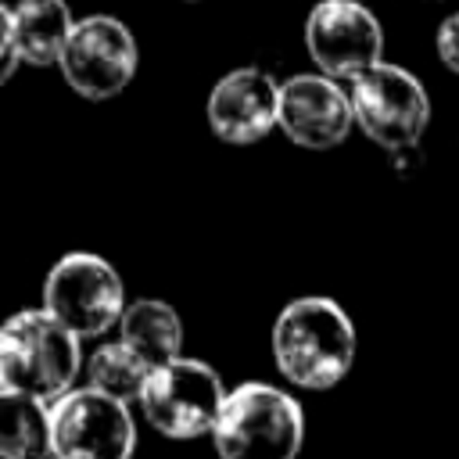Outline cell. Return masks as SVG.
I'll return each instance as SVG.
<instances>
[{
    "label": "cell",
    "instance_id": "6da1fadb",
    "mask_svg": "<svg viewBox=\"0 0 459 459\" xmlns=\"http://www.w3.org/2000/svg\"><path fill=\"white\" fill-rule=\"evenodd\" d=\"M273 359L294 387L326 391L351 369L355 326L333 298H294L273 323Z\"/></svg>",
    "mask_w": 459,
    "mask_h": 459
},
{
    "label": "cell",
    "instance_id": "7a4b0ae2",
    "mask_svg": "<svg viewBox=\"0 0 459 459\" xmlns=\"http://www.w3.org/2000/svg\"><path fill=\"white\" fill-rule=\"evenodd\" d=\"M82 355L79 337L47 308H22L0 330V384L4 391L54 405L72 391Z\"/></svg>",
    "mask_w": 459,
    "mask_h": 459
},
{
    "label": "cell",
    "instance_id": "3957f363",
    "mask_svg": "<svg viewBox=\"0 0 459 459\" xmlns=\"http://www.w3.org/2000/svg\"><path fill=\"white\" fill-rule=\"evenodd\" d=\"M212 441L219 459H298L305 416L283 387L247 380L226 394Z\"/></svg>",
    "mask_w": 459,
    "mask_h": 459
},
{
    "label": "cell",
    "instance_id": "277c9868",
    "mask_svg": "<svg viewBox=\"0 0 459 459\" xmlns=\"http://www.w3.org/2000/svg\"><path fill=\"white\" fill-rule=\"evenodd\" d=\"M43 308L75 337H100L126 312V290L115 265L90 251H72L54 262L43 283Z\"/></svg>",
    "mask_w": 459,
    "mask_h": 459
},
{
    "label": "cell",
    "instance_id": "5b68a950",
    "mask_svg": "<svg viewBox=\"0 0 459 459\" xmlns=\"http://www.w3.org/2000/svg\"><path fill=\"white\" fill-rule=\"evenodd\" d=\"M226 387L219 373L201 359H176L151 373L140 405L154 430L165 437H201L212 434L226 405Z\"/></svg>",
    "mask_w": 459,
    "mask_h": 459
},
{
    "label": "cell",
    "instance_id": "8992f818",
    "mask_svg": "<svg viewBox=\"0 0 459 459\" xmlns=\"http://www.w3.org/2000/svg\"><path fill=\"white\" fill-rule=\"evenodd\" d=\"M355 126L387 151L412 147L430 122V97L423 82L398 65H373L351 82Z\"/></svg>",
    "mask_w": 459,
    "mask_h": 459
},
{
    "label": "cell",
    "instance_id": "52a82bcc",
    "mask_svg": "<svg viewBox=\"0 0 459 459\" xmlns=\"http://www.w3.org/2000/svg\"><path fill=\"white\" fill-rule=\"evenodd\" d=\"M133 445L129 409L93 387H72L50 405V459H129Z\"/></svg>",
    "mask_w": 459,
    "mask_h": 459
},
{
    "label": "cell",
    "instance_id": "ba28073f",
    "mask_svg": "<svg viewBox=\"0 0 459 459\" xmlns=\"http://www.w3.org/2000/svg\"><path fill=\"white\" fill-rule=\"evenodd\" d=\"M305 47L323 75L355 82L380 65L384 29L359 0H319L305 22Z\"/></svg>",
    "mask_w": 459,
    "mask_h": 459
},
{
    "label": "cell",
    "instance_id": "9c48e42d",
    "mask_svg": "<svg viewBox=\"0 0 459 459\" xmlns=\"http://www.w3.org/2000/svg\"><path fill=\"white\" fill-rule=\"evenodd\" d=\"M136 72V39L111 14H90L75 22V32L61 54L65 82L86 100H108L129 86Z\"/></svg>",
    "mask_w": 459,
    "mask_h": 459
},
{
    "label": "cell",
    "instance_id": "30bf717a",
    "mask_svg": "<svg viewBox=\"0 0 459 459\" xmlns=\"http://www.w3.org/2000/svg\"><path fill=\"white\" fill-rule=\"evenodd\" d=\"M355 122L351 93L330 75H294L280 82V129L308 151L337 147Z\"/></svg>",
    "mask_w": 459,
    "mask_h": 459
},
{
    "label": "cell",
    "instance_id": "8fae6325",
    "mask_svg": "<svg viewBox=\"0 0 459 459\" xmlns=\"http://www.w3.org/2000/svg\"><path fill=\"white\" fill-rule=\"evenodd\" d=\"M208 126L226 143H255L280 126V82L262 68H233L208 93Z\"/></svg>",
    "mask_w": 459,
    "mask_h": 459
},
{
    "label": "cell",
    "instance_id": "7c38bea8",
    "mask_svg": "<svg viewBox=\"0 0 459 459\" xmlns=\"http://www.w3.org/2000/svg\"><path fill=\"white\" fill-rule=\"evenodd\" d=\"M0 25L14 36L18 57L29 65H61V54L75 32L65 0H18L0 11Z\"/></svg>",
    "mask_w": 459,
    "mask_h": 459
},
{
    "label": "cell",
    "instance_id": "4fadbf2b",
    "mask_svg": "<svg viewBox=\"0 0 459 459\" xmlns=\"http://www.w3.org/2000/svg\"><path fill=\"white\" fill-rule=\"evenodd\" d=\"M118 330H122V344L129 351H136L151 369L179 359L183 323H179V316H176V308L169 301L140 298V301L126 305Z\"/></svg>",
    "mask_w": 459,
    "mask_h": 459
},
{
    "label": "cell",
    "instance_id": "5bb4252c",
    "mask_svg": "<svg viewBox=\"0 0 459 459\" xmlns=\"http://www.w3.org/2000/svg\"><path fill=\"white\" fill-rule=\"evenodd\" d=\"M0 455L50 459V405L29 394H0Z\"/></svg>",
    "mask_w": 459,
    "mask_h": 459
},
{
    "label": "cell",
    "instance_id": "9a60e30c",
    "mask_svg": "<svg viewBox=\"0 0 459 459\" xmlns=\"http://www.w3.org/2000/svg\"><path fill=\"white\" fill-rule=\"evenodd\" d=\"M151 373H154V369H151L136 351H129L122 341L97 348V351L90 355V362H86L90 387L100 391V394H108V398H115V402H122V405L140 402V394H143Z\"/></svg>",
    "mask_w": 459,
    "mask_h": 459
},
{
    "label": "cell",
    "instance_id": "2e32d148",
    "mask_svg": "<svg viewBox=\"0 0 459 459\" xmlns=\"http://www.w3.org/2000/svg\"><path fill=\"white\" fill-rule=\"evenodd\" d=\"M437 57L448 72L459 75V14H448L441 25H437Z\"/></svg>",
    "mask_w": 459,
    "mask_h": 459
}]
</instances>
